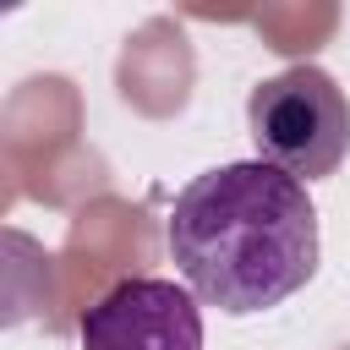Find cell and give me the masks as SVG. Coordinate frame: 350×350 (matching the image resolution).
I'll list each match as a JSON object with an SVG mask.
<instances>
[{"label":"cell","instance_id":"obj_1","mask_svg":"<svg viewBox=\"0 0 350 350\" xmlns=\"http://www.w3.org/2000/svg\"><path fill=\"white\" fill-rule=\"evenodd\" d=\"M180 284L224 317H257L317 273V208L306 186L262 159L219 164L175 191L164 219Z\"/></svg>","mask_w":350,"mask_h":350},{"label":"cell","instance_id":"obj_2","mask_svg":"<svg viewBox=\"0 0 350 350\" xmlns=\"http://www.w3.org/2000/svg\"><path fill=\"white\" fill-rule=\"evenodd\" d=\"M246 131L262 164L306 180H328L350 153V98L323 66H290L262 77L246 98Z\"/></svg>","mask_w":350,"mask_h":350},{"label":"cell","instance_id":"obj_3","mask_svg":"<svg viewBox=\"0 0 350 350\" xmlns=\"http://www.w3.org/2000/svg\"><path fill=\"white\" fill-rule=\"evenodd\" d=\"M82 350H202V301L175 279H120L82 323Z\"/></svg>","mask_w":350,"mask_h":350}]
</instances>
